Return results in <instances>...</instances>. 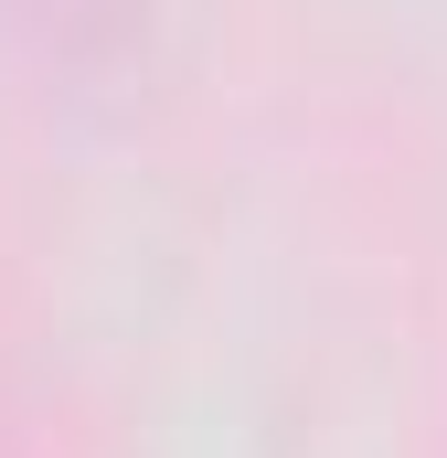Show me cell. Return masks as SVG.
Listing matches in <instances>:
<instances>
[{
    "label": "cell",
    "instance_id": "cell-1",
    "mask_svg": "<svg viewBox=\"0 0 447 458\" xmlns=\"http://www.w3.org/2000/svg\"><path fill=\"white\" fill-rule=\"evenodd\" d=\"M21 11H32L43 54H64V64H107L117 43L149 21V0H21Z\"/></svg>",
    "mask_w": 447,
    "mask_h": 458
}]
</instances>
